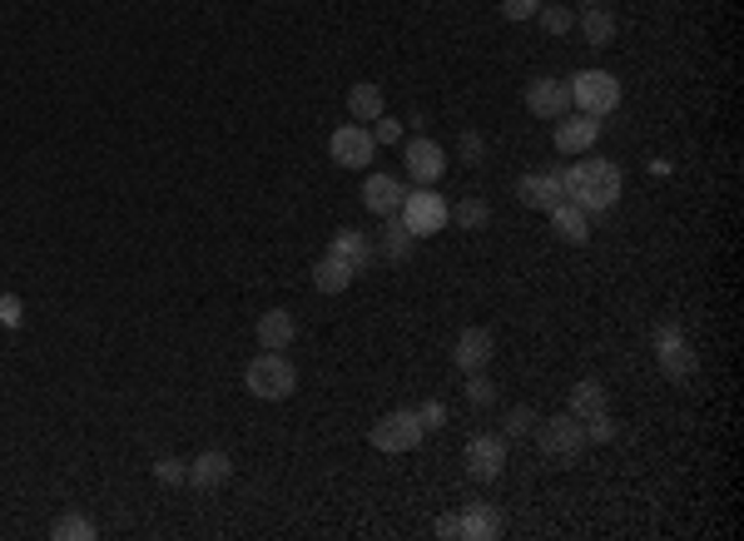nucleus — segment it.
I'll list each match as a JSON object with an SVG mask.
<instances>
[{"instance_id":"nucleus-22","label":"nucleus","mask_w":744,"mask_h":541,"mask_svg":"<svg viewBox=\"0 0 744 541\" xmlns=\"http://www.w3.org/2000/svg\"><path fill=\"white\" fill-rule=\"evenodd\" d=\"M293 338H298V323H293V313H283V308H268V313L258 318V343H264V348H273V353H288Z\"/></svg>"},{"instance_id":"nucleus-20","label":"nucleus","mask_w":744,"mask_h":541,"mask_svg":"<svg viewBox=\"0 0 744 541\" xmlns=\"http://www.w3.org/2000/svg\"><path fill=\"white\" fill-rule=\"evenodd\" d=\"M348 115H352V125H372L377 115H387V94H383V85H372V80H358L348 90Z\"/></svg>"},{"instance_id":"nucleus-19","label":"nucleus","mask_w":744,"mask_h":541,"mask_svg":"<svg viewBox=\"0 0 744 541\" xmlns=\"http://www.w3.org/2000/svg\"><path fill=\"white\" fill-rule=\"evenodd\" d=\"M412 248H418V234H412L397 214H387L383 219V234H377V254L383 259H393V263H408L412 259Z\"/></svg>"},{"instance_id":"nucleus-32","label":"nucleus","mask_w":744,"mask_h":541,"mask_svg":"<svg viewBox=\"0 0 744 541\" xmlns=\"http://www.w3.org/2000/svg\"><path fill=\"white\" fill-rule=\"evenodd\" d=\"M616 437V417H611V408L595 412V417H586V442H611Z\"/></svg>"},{"instance_id":"nucleus-37","label":"nucleus","mask_w":744,"mask_h":541,"mask_svg":"<svg viewBox=\"0 0 744 541\" xmlns=\"http://www.w3.org/2000/svg\"><path fill=\"white\" fill-rule=\"evenodd\" d=\"M437 537H442V541H462V512H452V517L437 521Z\"/></svg>"},{"instance_id":"nucleus-38","label":"nucleus","mask_w":744,"mask_h":541,"mask_svg":"<svg viewBox=\"0 0 744 541\" xmlns=\"http://www.w3.org/2000/svg\"><path fill=\"white\" fill-rule=\"evenodd\" d=\"M482 150H487V140H482V134H472V130H466L462 134V154H466V159H472V165H477V154Z\"/></svg>"},{"instance_id":"nucleus-3","label":"nucleus","mask_w":744,"mask_h":541,"mask_svg":"<svg viewBox=\"0 0 744 541\" xmlns=\"http://www.w3.org/2000/svg\"><path fill=\"white\" fill-rule=\"evenodd\" d=\"M397 219H402L418 239H432V234H442V229L452 224V204L437 194V184H422V189H408V194H402Z\"/></svg>"},{"instance_id":"nucleus-15","label":"nucleus","mask_w":744,"mask_h":541,"mask_svg":"<svg viewBox=\"0 0 744 541\" xmlns=\"http://www.w3.org/2000/svg\"><path fill=\"white\" fill-rule=\"evenodd\" d=\"M516 199L526 204V209H541L551 214L566 194H561V169H541V175H526L522 184H516Z\"/></svg>"},{"instance_id":"nucleus-33","label":"nucleus","mask_w":744,"mask_h":541,"mask_svg":"<svg viewBox=\"0 0 744 541\" xmlns=\"http://www.w3.org/2000/svg\"><path fill=\"white\" fill-rule=\"evenodd\" d=\"M368 130H372V140H377V144H397V140H402V119L377 115V119L368 125Z\"/></svg>"},{"instance_id":"nucleus-31","label":"nucleus","mask_w":744,"mask_h":541,"mask_svg":"<svg viewBox=\"0 0 744 541\" xmlns=\"http://www.w3.org/2000/svg\"><path fill=\"white\" fill-rule=\"evenodd\" d=\"M154 477H159L164 487H179V482H189V462H179V458H159V462H154Z\"/></svg>"},{"instance_id":"nucleus-6","label":"nucleus","mask_w":744,"mask_h":541,"mask_svg":"<svg viewBox=\"0 0 744 541\" xmlns=\"http://www.w3.org/2000/svg\"><path fill=\"white\" fill-rule=\"evenodd\" d=\"M536 448L547 452L551 462H576L586 452V423L581 417H570V412L547 417V423L536 427Z\"/></svg>"},{"instance_id":"nucleus-11","label":"nucleus","mask_w":744,"mask_h":541,"mask_svg":"<svg viewBox=\"0 0 744 541\" xmlns=\"http://www.w3.org/2000/svg\"><path fill=\"white\" fill-rule=\"evenodd\" d=\"M556 125V150L566 154V159H581V154H591L595 150V140H601V119H591V115H561V119H551Z\"/></svg>"},{"instance_id":"nucleus-8","label":"nucleus","mask_w":744,"mask_h":541,"mask_svg":"<svg viewBox=\"0 0 744 541\" xmlns=\"http://www.w3.org/2000/svg\"><path fill=\"white\" fill-rule=\"evenodd\" d=\"M655 353H660V373L675 377V383H685V377L695 373V348L685 343L680 323H660V329H655Z\"/></svg>"},{"instance_id":"nucleus-39","label":"nucleus","mask_w":744,"mask_h":541,"mask_svg":"<svg viewBox=\"0 0 744 541\" xmlns=\"http://www.w3.org/2000/svg\"><path fill=\"white\" fill-rule=\"evenodd\" d=\"M586 5H595V0H586Z\"/></svg>"},{"instance_id":"nucleus-10","label":"nucleus","mask_w":744,"mask_h":541,"mask_svg":"<svg viewBox=\"0 0 744 541\" xmlns=\"http://www.w3.org/2000/svg\"><path fill=\"white\" fill-rule=\"evenodd\" d=\"M402 169H408V179H418V184H437V179L447 175V150L437 140H427V134H418V140H408V150H402Z\"/></svg>"},{"instance_id":"nucleus-17","label":"nucleus","mask_w":744,"mask_h":541,"mask_svg":"<svg viewBox=\"0 0 744 541\" xmlns=\"http://www.w3.org/2000/svg\"><path fill=\"white\" fill-rule=\"evenodd\" d=\"M462 537L466 541H497V537H506V517H501V506H491V502L462 506Z\"/></svg>"},{"instance_id":"nucleus-21","label":"nucleus","mask_w":744,"mask_h":541,"mask_svg":"<svg viewBox=\"0 0 744 541\" xmlns=\"http://www.w3.org/2000/svg\"><path fill=\"white\" fill-rule=\"evenodd\" d=\"M551 229H556V239H566V244H586V239H591V214H586L581 204L561 199L556 209H551Z\"/></svg>"},{"instance_id":"nucleus-26","label":"nucleus","mask_w":744,"mask_h":541,"mask_svg":"<svg viewBox=\"0 0 744 541\" xmlns=\"http://www.w3.org/2000/svg\"><path fill=\"white\" fill-rule=\"evenodd\" d=\"M452 224H457V229H487V224H491V204L477 199V194H472V199H457Z\"/></svg>"},{"instance_id":"nucleus-27","label":"nucleus","mask_w":744,"mask_h":541,"mask_svg":"<svg viewBox=\"0 0 744 541\" xmlns=\"http://www.w3.org/2000/svg\"><path fill=\"white\" fill-rule=\"evenodd\" d=\"M50 537H55V541H94L100 531H94L90 517H80V512H65V517L50 527Z\"/></svg>"},{"instance_id":"nucleus-35","label":"nucleus","mask_w":744,"mask_h":541,"mask_svg":"<svg viewBox=\"0 0 744 541\" xmlns=\"http://www.w3.org/2000/svg\"><path fill=\"white\" fill-rule=\"evenodd\" d=\"M536 11H541V0H501V15H506L512 25L536 21Z\"/></svg>"},{"instance_id":"nucleus-25","label":"nucleus","mask_w":744,"mask_h":541,"mask_svg":"<svg viewBox=\"0 0 744 541\" xmlns=\"http://www.w3.org/2000/svg\"><path fill=\"white\" fill-rule=\"evenodd\" d=\"M581 36H586V46H595V50L616 46V15L605 11V5H586L581 11Z\"/></svg>"},{"instance_id":"nucleus-14","label":"nucleus","mask_w":744,"mask_h":541,"mask_svg":"<svg viewBox=\"0 0 744 541\" xmlns=\"http://www.w3.org/2000/svg\"><path fill=\"white\" fill-rule=\"evenodd\" d=\"M402 179L397 175H368L362 179V209L368 214H377V219H387V214H397L402 209Z\"/></svg>"},{"instance_id":"nucleus-36","label":"nucleus","mask_w":744,"mask_h":541,"mask_svg":"<svg viewBox=\"0 0 744 541\" xmlns=\"http://www.w3.org/2000/svg\"><path fill=\"white\" fill-rule=\"evenodd\" d=\"M418 423H422V427H427V433H437V427H442V423H447V402L427 398V402H422V408H418Z\"/></svg>"},{"instance_id":"nucleus-2","label":"nucleus","mask_w":744,"mask_h":541,"mask_svg":"<svg viewBox=\"0 0 744 541\" xmlns=\"http://www.w3.org/2000/svg\"><path fill=\"white\" fill-rule=\"evenodd\" d=\"M244 388L254 392L258 402H283V398H293V388H298V368H293L283 353L264 348V353L244 368Z\"/></svg>"},{"instance_id":"nucleus-29","label":"nucleus","mask_w":744,"mask_h":541,"mask_svg":"<svg viewBox=\"0 0 744 541\" xmlns=\"http://www.w3.org/2000/svg\"><path fill=\"white\" fill-rule=\"evenodd\" d=\"M536 21H541V30H547V36H566L570 25H576V15H570L566 5H547V0H541V11H536Z\"/></svg>"},{"instance_id":"nucleus-1","label":"nucleus","mask_w":744,"mask_h":541,"mask_svg":"<svg viewBox=\"0 0 744 541\" xmlns=\"http://www.w3.org/2000/svg\"><path fill=\"white\" fill-rule=\"evenodd\" d=\"M620 189H626V179H620V169L611 165V159H576L570 169H561V194H566L570 204H581L591 219L616 209Z\"/></svg>"},{"instance_id":"nucleus-34","label":"nucleus","mask_w":744,"mask_h":541,"mask_svg":"<svg viewBox=\"0 0 744 541\" xmlns=\"http://www.w3.org/2000/svg\"><path fill=\"white\" fill-rule=\"evenodd\" d=\"M21 323H25L21 294H0V329H21Z\"/></svg>"},{"instance_id":"nucleus-23","label":"nucleus","mask_w":744,"mask_h":541,"mask_svg":"<svg viewBox=\"0 0 744 541\" xmlns=\"http://www.w3.org/2000/svg\"><path fill=\"white\" fill-rule=\"evenodd\" d=\"M328 248H333V254H343V259L352 263V269H368L372 263V254H377V248H372V239L362 234V229H333V239H328Z\"/></svg>"},{"instance_id":"nucleus-13","label":"nucleus","mask_w":744,"mask_h":541,"mask_svg":"<svg viewBox=\"0 0 744 541\" xmlns=\"http://www.w3.org/2000/svg\"><path fill=\"white\" fill-rule=\"evenodd\" d=\"M491 353H497V338H491L487 329H462L452 343V363L462 368V373H482V368L491 363Z\"/></svg>"},{"instance_id":"nucleus-18","label":"nucleus","mask_w":744,"mask_h":541,"mask_svg":"<svg viewBox=\"0 0 744 541\" xmlns=\"http://www.w3.org/2000/svg\"><path fill=\"white\" fill-rule=\"evenodd\" d=\"M352 279H358V269H352L343 254H333V248H328L323 259L313 263V288H318V294H348Z\"/></svg>"},{"instance_id":"nucleus-7","label":"nucleus","mask_w":744,"mask_h":541,"mask_svg":"<svg viewBox=\"0 0 744 541\" xmlns=\"http://www.w3.org/2000/svg\"><path fill=\"white\" fill-rule=\"evenodd\" d=\"M506 458H512V448H506V437L501 433H477L462 452L466 472H472L477 482H497L501 472H506Z\"/></svg>"},{"instance_id":"nucleus-4","label":"nucleus","mask_w":744,"mask_h":541,"mask_svg":"<svg viewBox=\"0 0 744 541\" xmlns=\"http://www.w3.org/2000/svg\"><path fill=\"white\" fill-rule=\"evenodd\" d=\"M566 85H570V110H581V115L605 119L611 110H620V80L611 70H576Z\"/></svg>"},{"instance_id":"nucleus-24","label":"nucleus","mask_w":744,"mask_h":541,"mask_svg":"<svg viewBox=\"0 0 744 541\" xmlns=\"http://www.w3.org/2000/svg\"><path fill=\"white\" fill-rule=\"evenodd\" d=\"M566 412L570 417H595V412H605V388L595 383V377H581V383H570V392H566Z\"/></svg>"},{"instance_id":"nucleus-30","label":"nucleus","mask_w":744,"mask_h":541,"mask_svg":"<svg viewBox=\"0 0 744 541\" xmlns=\"http://www.w3.org/2000/svg\"><path fill=\"white\" fill-rule=\"evenodd\" d=\"M536 427H541L536 408H512L506 412V437H536Z\"/></svg>"},{"instance_id":"nucleus-16","label":"nucleus","mask_w":744,"mask_h":541,"mask_svg":"<svg viewBox=\"0 0 744 541\" xmlns=\"http://www.w3.org/2000/svg\"><path fill=\"white\" fill-rule=\"evenodd\" d=\"M229 477H233V458H229V452H219V448L198 452V458L189 462V482H194L198 492H219Z\"/></svg>"},{"instance_id":"nucleus-12","label":"nucleus","mask_w":744,"mask_h":541,"mask_svg":"<svg viewBox=\"0 0 744 541\" xmlns=\"http://www.w3.org/2000/svg\"><path fill=\"white\" fill-rule=\"evenodd\" d=\"M526 110H531L536 119L570 115V85L556 80V75H536V80L526 85Z\"/></svg>"},{"instance_id":"nucleus-5","label":"nucleus","mask_w":744,"mask_h":541,"mask_svg":"<svg viewBox=\"0 0 744 541\" xmlns=\"http://www.w3.org/2000/svg\"><path fill=\"white\" fill-rule=\"evenodd\" d=\"M422 437H427V427L418 423V408H397V412H387V417H377L372 423V433H368V442L377 452H418L422 448Z\"/></svg>"},{"instance_id":"nucleus-28","label":"nucleus","mask_w":744,"mask_h":541,"mask_svg":"<svg viewBox=\"0 0 744 541\" xmlns=\"http://www.w3.org/2000/svg\"><path fill=\"white\" fill-rule=\"evenodd\" d=\"M466 402H472V408H491V402H497V383L487 377V368H482V373H466Z\"/></svg>"},{"instance_id":"nucleus-9","label":"nucleus","mask_w":744,"mask_h":541,"mask_svg":"<svg viewBox=\"0 0 744 541\" xmlns=\"http://www.w3.org/2000/svg\"><path fill=\"white\" fill-rule=\"evenodd\" d=\"M372 150H377V140H372L368 125H343V130H333V140H328L333 165H343V169H368Z\"/></svg>"}]
</instances>
